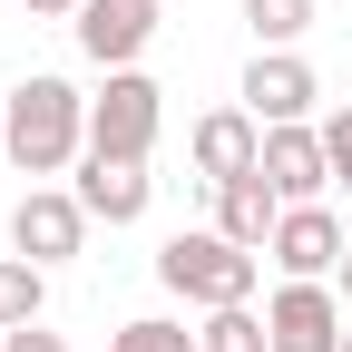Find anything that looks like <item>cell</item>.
Listing matches in <instances>:
<instances>
[{"mask_svg":"<svg viewBox=\"0 0 352 352\" xmlns=\"http://www.w3.org/2000/svg\"><path fill=\"white\" fill-rule=\"evenodd\" d=\"M0 157L30 186H50L88 157V88H69L59 69H30L20 88H0Z\"/></svg>","mask_w":352,"mask_h":352,"instance_id":"obj_1","label":"cell"},{"mask_svg":"<svg viewBox=\"0 0 352 352\" xmlns=\"http://www.w3.org/2000/svg\"><path fill=\"white\" fill-rule=\"evenodd\" d=\"M157 284L176 303H196V314H226V303H254L264 254H245L235 235H215V226H186V235L157 245Z\"/></svg>","mask_w":352,"mask_h":352,"instance_id":"obj_2","label":"cell"},{"mask_svg":"<svg viewBox=\"0 0 352 352\" xmlns=\"http://www.w3.org/2000/svg\"><path fill=\"white\" fill-rule=\"evenodd\" d=\"M157 127H166V88L147 69H98L88 147H98V157H157Z\"/></svg>","mask_w":352,"mask_h":352,"instance_id":"obj_3","label":"cell"},{"mask_svg":"<svg viewBox=\"0 0 352 352\" xmlns=\"http://www.w3.org/2000/svg\"><path fill=\"white\" fill-rule=\"evenodd\" d=\"M157 20H166V0H78L69 39H78L88 69H138L147 39H157Z\"/></svg>","mask_w":352,"mask_h":352,"instance_id":"obj_4","label":"cell"},{"mask_svg":"<svg viewBox=\"0 0 352 352\" xmlns=\"http://www.w3.org/2000/svg\"><path fill=\"white\" fill-rule=\"evenodd\" d=\"M88 245V206H78V186H30L20 206H10V254H30V264H69Z\"/></svg>","mask_w":352,"mask_h":352,"instance_id":"obj_5","label":"cell"},{"mask_svg":"<svg viewBox=\"0 0 352 352\" xmlns=\"http://www.w3.org/2000/svg\"><path fill=\"white\" fill-rule=\"evenodd\" d=\"M342 323H352V303L333 284H274V303H264L274 352H342Z\"/></svg>","mask_w":352,"mask_h":352,"instance_id":"obj_6","label":"cell"},{"mask_svg":"<svg viewBox=\"0 0 352 352\" xmlns=\"http://www.w3.org/2000/svg\"><path fill=\"white\" fill-rule=\"evenodd\" d=\"M264 186H274L284 206H323L333 196V157H323V118H303V127H264Z\"/></svg>","mask_w":352,"mask_h":352,"instance_id":"obj_7","label":"cell"},{"mask_svg":"<svg viewBox=\"0 0 352 352\" xmlns=\"http://www.w3.org/2000/svg\"><path fill=\"white\" fill-rule=\"evenodd\" d=\"M235 98H245L264 127H303V118H314V98H323V78H314V59H303V50H254V69H245Z\"/></svg>","mask_w":352,"mask_h":352,"instance_id":"obj_8","label":"cell"},{"mask_svg":"<svg viewBox=\"0 0 352 352\" xmlns=\"http://www.w3.org/2000/svg\"><path fill=\"white\" fill-rule=\"evenodd\" d=\"M264 254H274L284 284H323V274H342L352 245H342V215H333V206H284V226H274Z\"/></svg>","mask_w":352,"mask_h":352,"instance_id":"obj_9","label":"cell"},{"mask_svg":"<svg viewBox=\"0 0 352 352\" xmlns=\"http://www.w3.org/2000/svg\"><path fill=\"white\" fill-rule=\"evenodd\" d=\"M69 186H78V206H88V226H138L147 196H157V176H147V157H98V147H88V157L69 166Z\"/></svg>","mask_w":352,"mask_h":352,"instance_id":"obj_10","label":"cell"},{"mask_svg":"<svg viewBox=\"0 0 352 352\" xmlns=\"http://www.w3.org/2000/svg\"><path fill=\"white\" fill-rule=\"evenodd\" d=\"M186 157H196V176L206 186H226V176H254V157H264V118L235 98V108H206L196 127H186Z\"/></svg>","mask_w":352,"mask_h":352,"instance_id":"obj_11","label":"cell"},{"mask_svg":"<svg viewBox=\"0 0 352 352\" xmlns=\"http://www.w3.org/2000/svg\"><path fill=\"white\" fill-rule=\"evenodd\" d=\"M274 226H284V196L264 186V166H254V176H226V186H215V235H235L245 254H264V245H274Z\"/></svg>","mask_w":352,"mask_h":352,"instance_id":"obj_12","label":"cell"},{"mask_svg":"<svg viewBox=\"0 0 352 352\" xmlns=\"http://www.w3.org/2000/svg\"><path fill=\"white\" fill-rule=\"evenodd\" d=\"M20 323H50V264L0 254V333H20Z\"/></svg>","mask_w":352,"mask_h":352,"instance_id":"obj_13","label":"cell"},{"mask_svg":"<svg viewBox=\"0 0 352 352\" xmlns=\"http://www.w3.org/2000/svg\"><path fill=\"white\" fill-rule=\"evenodd\" d=\"M323 10L314 0H245V30H254V50H303V30H314Z\"/></svg>","mask_w":352,"mask_h":352,"instance_id":"obj_14","label":"cell"},{"mask_svg":"<svg viewBox=\"0 0 352 352\" xmlns=\"http://www.w3.org/2000/svg\"><path fill=\"white\" fill-rule=\"evenodd\" d=\"M196 342H206V352H274V333H264V314H254V303H226V314H206V323H196Z\"/></svg>","mask_w":352,"mask_h":352,"instance_id":"obj_15","label":"cell"},{"mask_svg":"<svg viewBox=\"0 0 352 352\" xmlns=\"http://www.w3.org/2000/svg\"><path fill=\"white\" fill-rule=\"evenodd\" d=\"M108 352H206V342L176 323V314H138V323H118V333H108Z\"/></svg>","mask_w":352,"mask_h":352,"instance_id":"obj_16","label":"cell"},{"mask_svg":"<svg viewBox=\"0 0 352 352\" xmlns=\"http://www.w3.org/2000/svg\"><path fill=\"white\" fill-rule=\"evenodd\" d=\"M323 157H333V186L352 196V108H333V118H323Z\"/></svg>","mask_w":352,"mask_h":352,"instance_id":"obj_17","label":"cell"},{"mask_svg":"<svg viewBox=\"0 0 352 352\" xmlns=\"http://www.w3.org/2000/svg\"><path fill=\"white\" fill-rule=\"evenodd\" d=\"M0 352H69V333H50V323H20V333H0Z\"/></svg>","mask_w":352,"mask_h":352,"instance_id":"obj_18","label":"cell"},{"mask_svg":"<svg viewBox=\"0 0 352 352\" xmlns=\"http://www.w3.org/2000/svg\"><path fill=\"white\" fill-rule=\"evenodd\" d=\"M10 10H30V20H78V0H10Z\"/></svg>","mask_w":352,"mask_h":352,"instance_id":"obj_19","label":"cell"},{"mask_svg":"<svg viewBox=\"0 0 352 352\" xmlns=\"http://www.w3.org/2000/svg\"><path fill=\"white\" fill-rule=\"evenodd\" d=\"M342 303H352V254H342Z\"/></svg>","mask_w":352,"mask_h":352,"instance_id":"obj_20","label":"cell"},{"mask_svg":"<svg viewBox=\"0 0 352 352\" xmlns=\"http://www.w3.org/2000/svg\"><path fill=\"white\" fill-rule=\"evenodd\" d=\"M342 352H352V323H342Z\"/></svg>","mask_w":352,"mask_h":352,"instance_id":"obj_21","label":"cell"}]
</instances>
